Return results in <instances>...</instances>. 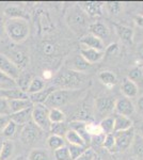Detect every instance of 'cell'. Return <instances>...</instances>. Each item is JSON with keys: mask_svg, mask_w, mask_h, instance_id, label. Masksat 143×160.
<instances>
[{"mask_svg": "<svg viewBox=\"0 0 143 160\" xmlns=\"http://www.w3.org/2000/svg\"><path fill=\"white\" fill-rule=\"evenodd\" d=\"M85 75L79 72L72 71L69 68H64L59 72L54 80V87L61 90H79V88L84 83Z\"/></svg>", "mask_w": 143, "mask_h": 160, "instance_id": "obj_1", "label": "cell"}, {"mask_svg": "<svg viewBox=\"0 0 143 160\" xmlns=\"http://www.w3.org/2000/svg\"><path fill=\"white\" fill-rule=\"evenodd\" d=\"M4 31L12 42L23 43L29 37V22L24 19H8L4 22Z\"/></svg>", "mask_w": 143, "mask_h": 160, "instance_id": "obj_2", "label": "cell"}, {"mask_svg": "<svg viewBox=\"0 0 143 160\" xmlns=\"http://www.w3.org/2000/svg\"><path fill=\"white\" fill-rule=\"evenodd\" d=\"M81 94V90H61L56 89L54 91L49 95L47 100L45 102V105L48 109H53V108L63 107L69 102H74L80 97Z\"/></svg>", "mask_w": 143, "mask_h": 160, "instance_id": "obj_3", "label": "cell"}, {"mask_svg": "<svg viewBox=\"0 0 143 160\" xmlns=\"http://www.w3.org/2000/svg\"><path fill=\"white\" fill-rule=\"evenodd\" d=\"M31 120L42 130L49 129V126H50V122H49V109L45 105L42 104L33 105Z\"/></svg>", "mask_w": 143, "mask_h": 160, "instance_id": "obj_4", "label": "cell"}, {"mask_svg": "<svg viewBox=\"0 0 143 160\" xmlns=\"http://www.w3.org/2000/svg\"><path fill=\"white\" fill-rule=\"evenodd\" d=\"M67 22L75 32L84 31V28L87 27V17H85L84 12L78 6L74 7L67 15Z\"/></svg>", "mask_w": 143, "mask_h": 160, "instance_id": "obj_5", "label": "cell"}, {"mask_svg": "<svg viewBox=\"0 0 143 160\" xmlns=\"http://www.w3.org/2000/svg\"><path fill=\"white\" fill-rule=\"evenodd\" d=\"M113 136L115 141V152H124L131 146L136 137V132L134 127H131L127 130L113 132Z\"/></svg>", "mask_w": 143, "mask_h": 160, "instance_id": "obj_6", "label": "cell"}, {"mask_svg": "<svg viewBox=\"0 0 143 160\" xmlns=\"http://www.w3.org/2000/svg\"><path fill=\"white\" fill-rule=\"evenodd\" d=\"M41 136H42V129L38 128L32 121H30L23 127L19 138L20 141L26 145H31V144L35 143L41 138Z\"/></svg>", "mask_w": 143, "mask_h": 160, "instance_id": "obj_7", "label": "cell"}, {"mask_svg": "<svg viewBox=\"0 0 143 160\" xmlns=\"http://www.w3.org/2000/svg\"><path fill=\"white\" fill-rule=\"evenodd\" d=\"M4 56L9 58L20 69L25 68L29 62V57L27 56L26 51L19 47H10L7 51V55Z\"/></svg>", "mask_w": 143, "mask_h": 160, "instance_id": "obj_8", "label": "cell"}, {"mask_svg": "<svg viewBox=\"0 0 143 160\" xmlns=\"http://www.w3.org/2000/svg\"><path fill=\"white\" fill-rule=\"evenodd\" d=\"M114 104H115V100L110 96L98 97L95 102L96 113H97L100 117L107 118V115L110 114L114 110Z\"/></svg>", "mask_w": 143, "mask_h": 160, "instance_id": "obj_9", "label": "cell"}, {"mask_svg": "<svg viewBox=\"0 0 143 160\" xmlns=\"http://www.w3.org/2000/svg\"><path fill=\"white\" fill-rule=\"evenodd\" d=\"M0 72L6 74L7 76L11 77V78L14 80H17L18 77L22 74V69L19 68H17V66L4 55H0Z\"/></svg>", "mask_w": 143, "mask_h": 160, "instance_id": "obj_10", "label": "cell"}, {"mask_svg": "<svg viewBox=\"0 0 143 160\" xmlns=\"http://www.w3.org/2000/svg\"><path fill=\"white\" fill-rule=\"evenodd\" d=\"M114 111L116 114L124 115V117H130L135 112V106L132 102L127 97H121L115 100L114 104Z\"/></svg>", "mask_w": 143, "mask_h": 160, "instance_id": "obj_11", "label": "cell"}, {"mask_svg": "<svg viewBox=\"0 0 143 160\" xmlns=\"http://www.w3.org/2000/svg\"><path fill=\"white\" fill-rule=\"evenodd\" d=\"M69 129L76 131L82 138V140L84 141L85 145L89 148L91 143V135L89 133V130H88V123L81 122V121H72L69 123Z\"/></svg>", "mask_w": 143, "mask_h": 160, "instance_id": "obj_12", "label": "cell"}, {"mask_svg": "<svg viewBox=\"0 0 143 160\" xmlns=\"http://www.w3.org/2000/svg\"><path fill=\"white\" fill-rule=\"evenodd\" d=\"M78 7L84 12V14L89 15L90 17L100 16L103 14V4L100 2L89 1V2H80Z\"/></svg>", "mask_w": 143, "mask_h": 160, "instance_id": "obj_13", "label": "cell"}, {"mask_svg": "<svg viewBox=\"0 0 143 160\" xmlns=\"http://www.w3.org/2000/svg\"><path fill=\"white\" fill-rule=\"evenodd\" d=\"M80 56H81L88 63H90L91 65H92L93 63L100 62L101 59L104 58V56H105V52H104V51L96 50V49H92V48L84 47L80 49Z\"/></svg>", "mask_w": 143, "mask_h": 160, "instance_id": "obj_14", "label": "cell"}, {"mask_svg": "<svg viewBox=\"0 0 143 160\" xmlns=\"http://www.w3.org/2000/svg\"><path fill=\"white\" fill-rule=\"evenodd\" d=\"M32 108H28V109L22 110L16 113H12V114H10V120H11L13 123L16 124L17 126H25L27 123L32 121L31 120Z\"/></svg>", "mask_w": 143, "mask_h": 160, "instance_id": "obj_15", "label": "cell"}, {"mask_svg": "<svg viewBox=\"0 0 143 160\" xmlns=\"http://www.w3.org/2000/svg\"><path fill=\"white\" fill-rule=\"evenodd\" d=\"M80 43L87 48H92V49H96L100 51L104 50V42L100 38L94 37V35H92L91 33L82 35L80 38Z\"/></svg>", "mask_w": 143, "mask_h": 160, "instance_id": "obj_16", "label": "cell"}, {"mask_svg": "<svg viewBox=\"0 0 143 160\" xmlns=\"http://www.w3.org/2000/svg\"><path fill=\"white\" fill-rule=\"evenodd\" d=\"M4 15L8 17V19H24L29 22V14L25 11L24 9L19 7H8L6 10H4Z\"/></svg>", "mask_w": 143, "mask_h": 160, "instance_id": "obj_17", "label": "cell"}, {"mask_svg": "<svg viewBox=\"0 0 143 160\" xmlns=\"http://www.w3.org/2000/svg\"><path fill=\"white\" fill-rule=\"evenodd\" d=\"M36 16H38V18H36L35 25H38V32L46 33L48 31H50L51 22L47 13L44 12L43 10H38V13H36Z\"/></svg>", "mask_w": 143, "mask_h": 160, "instance_id": "obj_18", "label": "cell"}, {"mask_svg": "<svg viewBox=\"0 0 143 160\" xmlns=\"http://www.w3.org/2000/svg\"><path fill=\"white\" fill-rule=\"evenodd\" d=\"M89 30L91 34L101 41L109 37V29L107 28V26L100 22H95L93 24H91L89 26Z\"/></svg>", "mask_w": 143, "mask_h": 160, "instance_id": "obj_19", "label": "cell"}, {"mask_svg": "<svg viewBox=\"0 0 143 160\" xmlns=\"http://www.w3.org/2000/svg\"><path fill=\"white\" fill-rule=\"evenodd\" d=\"M115 32L123 42L127 44H131L134 42V29L125 25H115Z\"/></svg>", "mask_w": 143, "mask_h": 160, "instance_id": "obj_20", "label": "cell"}, {"mask_svg": "<svg viewBox=\"0 0 143 160\" xmlns=\"http://www.w3.org/2000/svg\"><path fill=\"white\" fill-rule=\"evenodd\" d=\"M54 90H56V88H54V86L45 88V89L42 90V91L34 93V94H30L29 99L31 100V102H32L33 105H38V104L44 105L46 100H47V98L49 97V95H50Z\"/></svg>", "mask_w": 143, "mask_h": 160, "instance_id": "obj_21", "label": "cell"}, {"mask_svg": "<svg viewBox=\"0 0 143 160\" xmlns=\"http://www.w3.org/2000/svg\"><path fill=\"white\" fill-rule=\"evenodd\" d=\"M114 118V129L113 132H116V131H123V130H127L129 128L132 127V121L130 118L128 117H124V115H120L116 114L113 117Z\"/></svg>", "mask_w": 143, "mask_h": 160, "instance_id": "obj_22", "label": "cell"}, {"mask_svg": "<svg viewBox=\"0 0 143 160\" xmlns=\"http://www.w3.org/2000/svg\"><path fill=\"white\" fill-rule=\"evenodd\" d=\"M90 66H91V64L88 63L80 55L75 56L74 58L71 59L69 62V68L75 72H79V73L87 71Z\"/></svg>", "mask_w": 143, "mask_h": 160, "instance_id": "obj_23", "label": "cell"}, {"mask_svg": "<svg viewBox=\"0 0 143 160\" xmlns=\"http://www.w3.org/2000/svg\"><path fill=\"white\" fill-rule=\"evenodd\" d=\"M9 102V107H10V111L12 113H16L19 112L22 110L28 109V108H32L33 104L31 102V100L29 98L26 99H12V100H8Z\"/></svg>", "mask_w": 143, "mask_h": 160, "instance_id": "obj_24", "label": "cell"}, {"mask_svg": "<svg viewBox=\"0 0 143 160\" xmlns=\"http://www.w3.org/2000/svg\"><path fill=\"white\" fill-rule=\"evenodd\" d=\"M121 91L123 92L124 96L130 99L132 97L137 96L138 86L135 83V82H132L131 80H129L128 78H125L121 84Z\"/></svg>", "mask_w": 143, "mask_h": 160, "instance_id": "obj_25", "label": "cell"}, {"mask_svg": "<svg viewBox=\"0 0 143 160\" xmlns=\"http://www.w3.org/2000/svg\"><path fill=\"white\" fill-rule=\"evenodd\" d=\"M64 140H65V142H67L69 144H72V145L87 146L84 143V141L82 140L81 137H80L76 131L73 130V129H69L66 131L65 136H64Z\"/></svg>", "mask_w": 143, "mask_h": 160, "instance_id": "obj_26", "label": "cell"}, {"mask_svg": "<svg viewBox=\"0 0 143 160\" xmlns=\"http://www.w3.org/2000/svg\"><path fill=\"white\" fill-rule=\"evenodd\" d=\"M16 80L12 79L11 77L7 76L6 74L0 72V90L2 91H9V90L16 89Z\"/></svg>", "mask_w": 143, "mask_h": 160, "instance_id": "obj_27", "label": "cell"}, {"mask_svg": "<svg viewBox=\"0 0 143 160\" xmlns=\"http://www.w3.org/2000/svg\"><path fill=\"white\" fill-rule=\"evenodd\" d=\"M44 89H45V80L40 78V77H34L31 80L29 88L27 90V94H34V93L42 91Z\"/></svg>", "mask_w": 143, "mask_h": 160, "instance_id": "obj_28", "label": "cell"}, {"mask_svg": "<svg viewBox=\"0 0 143 160\" xmlns=\"http://www.w3.org/2000/svg\"><path fill=\"white\" fill-rule=\"evenodd\" d=\"M98 127H100V131L104 133V135H110V133H113V129H114V118H113V117L104 118L103 120L100 121Z\"/></svg>", "mask_w": 143, "mask_h": 160, "instance_id": "obj_29", "label": "cell"}, {"mask_svg": "<svg viewBox=\"0 0 143 160\" xmlns=\"http://www.w3.org/2000/svg\"><path fill=\"white\" fill-rule=\"evenodd\" d=\"M98 77H100V80L101 81V83H104L106 87H108V88L115 86L116 81H118L115 74L112 73V72H110V71L101 72Z\"/></svg>", "mask_w": 143, "mask_h": 160, "instance_id": "obj_30", "label": "cell"}, {"mask_svg": "<svg viewBox=\"0 0 143 160\" xmlns=\"http://www.w3.org/2000/svg\"><path fill=\"white\" fill-rule=\"evenodd\" d=\"M13 152H14V143L10 140L3 141L0 149V160H8L12 156Z\"/></svg>", "mask_w": 143, "mask_h": 160, "instance_id": "obj_31", "label": "cell"}, {"mask_svg": "<svg viewBox=\"0 0 143 160\" xmlns=\"http://www.w3.org/2000/svg\"><path fill=\"white\" fill-rule=\"evenodd\" d=\"M127 78L129 80H131L132 82H135L137 86H138V83L143 84V68L139 65L130 69Z\"/></svg>", "mask_w": 143, "mask_h": 160, "instance_id": "obj_32", "label": "cell"}, {"mask_svg": "<svg viewBox=\"0 0 143 160\" xmlns=\"http://www.w3.org/2000/svg\"><path fill=\"white\" fill-rule=\"evenodd\" d=\"M64 121H65V114L61 109H58V108L49 109V122L50 124L64 123Z\"/></svg>", "mask_w": 143, "mask_h": 160, "instance_id": "obj_33", "label": "cell"}, {"mask_svg": "<svg viewBox=\"0 0 143 160\" xmlns=\"http://www.w3.org/2000/svg\"><path fill=\"white\" fill-rule=\"evenodd\" d=\"M134 154L138 160H143V138L140 136L135 137V140L131 144Z\"/></svg>", "mask_w": 143, "mask_h": 160, "instance_id": "obj_34", "label": "cell"}, {"mask_svg": "<svg viewBox=\"0 0 143 160\" xmlns=\"http://www.w3.org/2000/svg\"><path fill=\"white\" fill-rule=\"evenodd\" d=\"M47 145L50 149L56 151V149L65 145V140H64V138H62V137L50 135L47 139Z\"/></svg>", "mask_w": 143, "mask_h": 160, "instance_id": "obj_35", "label": "cell"}, {"mask_svg": "<svg viewBox=\"0 0 143 160\" xmlns=\"http://www.w3.org/2000/svg\"><path fill=\"white\" fill-rule=\"evenodd\" d=\"M49 130H50L51 135L59 136V137L64 138L66 131L69 129H67L66 124H64V123H54V124H50V126H49Z\"/></svg>", "mask_w": 143, "mask_h": 160, "instance_id": "obj_36", "label": "cell"}, {"mask_svg": "<svg viewBox=\"0 0 143 160\" xmlns=\"http://www.w3.org/2000/svg\"><path fill=\"white\" fill-rule=\"evenodd\" d=\"M31 76L29 74H20V76L18 77V79L16 80V84H17V88L19 90H22L23 92L27 93V90L29 88V84L31 82Z\"/></svg>", "mask_w": 143, "mask_h": 160, "instance_id": "obj_37", "label": "cell"}, {"mask_svg": "<svg viewBox=\"0 0 143 160\" xmlns=\"http://www.w3.org/2000/svg\"><path fill=\"white\" fill-rule=\"evenodd\" d=\"M27 159L28 160H50L48 153L45 149H42V148L32 149V151L30 152Z\"/></svg>", "mask_w": 143, "mask_h": 160, "instance_id": "obj_38", "label": "cell"}, {"mask_svg": "<svg viewBox=\"0 0 143 160\" xmlns=\"http://www.w3.org/2000/svg\"><path fill=\"white\" fill-rule=\"evenodd\" d=\"M67 148H69V155H71V159H72V160L77 159L78 157H79L82 153H84L85 149L89 148H87V146L72 145V144H69V145H67Z\"/></svg>", "mask_w": 143, "mask_h": 160, "instance_id": "obj_39", "label": "cell"}, {"mask_svg": "<svg viewBox=\"0 0 143 160\" xmlns=\"http://www.w3.org/2000/svg\"><path fill=\"white\" fill-rule=\"evenodd\" d=\"M103 148L109 151L110 153H116L115 152V141H114V136L113 133L110 135H106L105 139L103 142Z\"/></svg>", "mask_w": 143, "mask_h": 160, "instance_id": "obj_40", "label": "cell"}, {"mask_svg": "<svg viewBox=\"0 0 143 160\" xmlns=\"http://www.w3.org/2000/svg\"><path fill=\"white\" fill-rule=\"evenodd\" d=\"M54 158H56V160H72L69 148L64 145L62 148L56 149L54 151Z\"/></svg>", "mask_w": 143, "mask_h": 160, "instance_id": "obj_41", "label": "cell"}, {"mask_svg": "<svg viewBox=\"0 0 143 160\" xmlns=\"http://www.w3.org/2000/svg\"><path fill=\"white\" fill-rule=\"evenodd\" d=\"M41 49H42V52H43L44 56L53 57V56H54V53H56L57 47H56V45H54V43L46 41V42H44L42 44V47H41Z\"/></svg>", "mask_w": 143, "mask_h": 160, "instance_id": "obj_42", "label": "cell"}, {"mask_svg": "<svg viewBox=\"0 0 143 160\" xmlns=\"http://www.w3.org/2000/svg\"><path fill=\"white\" fill-rule=\"evenodd\" d=\"M17 125L15 123H13L11 120L9 121V123L4 126V128L2 129V136L6 137V138H12L13 136L16 132Z\"/></svg>", "mask_w": 143, "mask_h": 160, "instance_id": "obj_43", "label": "cell"}, {"mask_svg": "<svg viewBox=\"0 0 143 160\" xmlns=\"http://www.w3.org/2000/svg\"><path fill=\"white\" fill-rule=\"evenodd\" d=\"M106 8L109 11V13L113 15H118L121 13L122 11V3L121 2H118V1H109V2H106Z\"/></svg>", "mask_w": 143, "mask_h": 160, "instance_id": "obj_44", "label": "cell"}, {"mask_svg": "<svg viewBox=\"0 0 143 160\" xmlns=\"http://www.w3.org/2000/svg\"><path fill=\"white\" fill-rule=\"evenodd\" d=\"M10 114H11V111H10L8 99L0 98V115H2V117H10Z\"/></svg>", "mask_w": 143, "mask_h": 160, "instance_id": "obj_45", "label": "cell"}, {"mask_svg": "<svg viewBox=\"0 0 143 160\" xmlns=\"http://www.w3.org/2000/svg\"><path fill=\"white\" fill-rule=\"evenodd\" d=\"M120 51V47L116 43H111L110 45L106 48V56L108 57H112V56H116Z\"/></svg>", "mask_w": 143, "mask_h": 160, "instance_id": "obj_46", "label": "cell"}, {"mask_svg": "<svg viewBox=\"0 0 143 160\" xmlns=\"http://www.w3.org/2000/svg\"><path fill=\"white\" fill-rule=\"evenodd\" d=\"M95 155H96L95 152L89 148L88 149H85L84 153H82L77 159H75V160H93Z\"/></svg>", "mask_w": 143, "mask_h": 160, "instance_id": "obj_47", "label": "cell"}, {"mask_svg": "<svg viewBox=\"0 0 143 160\" xmlns=\"http://www.w3.org/2000/svg\"><path fill=\"white\" fill-rule=\"evenodd\" d=\"M135 109H137L138 113L143 115V95L140 96L139 99L137 100V105H136V107H135Z\"/></svg>", "mask_w": 143, "mask_h": 160, "instance_id": "obj_48", "label": "cell"}, {"mask_svg": "<svg viewBox=\"0 0 143 160\" xmlns=\"http://www.w3.org/2000/svg\"><path fill=\"white\" fill-rule=\"evenodd\" d=\"M136 56H137V59H138V60L143 62V42H142L141 44H140L139 46H138Z\"/></svg>", "mask_w": 143, "mask_h": 160, "instance_id": "obj_49", "label": "cell"}, {"mask_svg": "<svg viewBox=\"0 0 143 160\" xmlns=\"http://www.w3.org/2000/svg\"><path fill=\"white\" fill-rule=\"evenodd\" d=\"M10 121V117H2L0 115V130H2L4 128V126L9 123Z\"/></svg>", "mask_w": 143, "mask_h": 160, "instance_id": "obj_50", "label": "cell"}, {"mask_svg": "<svg viewBox=\"0 0 143 160\" xmlns=\"http://www.w3.org/2000/svg\"><path fill=\"white\" fill-rule=\"evenodd\" d=\"M135 22L137 24V26L143 28V15H137L135 17Z\"/></svg>", "mask_w": 143, "mask_h": 160, "instance_id": "obj_51", "label": "cell"}, {"mask_svg": "<svg viewBox=\"0 0 143 160\" xmlns=\"http://www.w3.org/2000/svg\"><path fill=\"white\" fill-rule=\"evenodd\" d=\"M3 31H4V25L2 24V22L0 20V38L2 37V34H3Z\"/></svg>", "mask_w": 143, "mask_h": 160, "instance_id": "obj_52", "label": "cell"}, {"mask_svg": "<svg viewBox=\"0 0 143 160\" xmlns=\"http://www.w3.org/2000/svg\"><path fill=\"white\" fill-rule=\"evenodd\" d=\"M139 131H140V137H142L143 138V122L140 124L139 126Z\"/></svg>", "mask_w": 143, "mask_h": 160, "instance_id": "obj_53", "label": "cell"}, {"mask_svg": "<svg viewBox=\"0 0 143 160\" xmlns=\"http://www.w3.org/2000/svg\"><path fill=\"white\" fill-rule=\"evenodd\" d=\"M15 160H28L25 156H18L17 158H15Z\"/></svg>", "mask_w": 143, "mask_h": 160, "instance_id": "obj_54", "label": "cell"}, {"mask_svg": "<svg viewBox=\"0 0 143 160\" xmlns=\"http://www.w3.org/2000/svg\"><path fill=\"white\" fill-rule=\"evenodd\" d=\"M0 98H4V91H2V90H0Z\"/></svg>", "mask_w": 143, "mask_h": 160, "instance_id": "obj_55", "label": "cell"}, {"mask_svg": "<svg viewBox=\"0 0 143 160\" xmlns=\"http://www.w3.org/2000/svg\"><path fill=\"white\" fill-rule=\"evenodd\" d=\"M93 160H103V159H101L100 156H97V155H95L94 158H93Z\"/></svg>", "mask_w": 143, "mask_h": 160, "instance_id": "obj_56", "label": "cell"}, {"mask_svg": "<svg viewBox=\"0 0 143 160\" xmlns=\"http://www.w3.org/2000/svg\"><path fill=\"white\" fill-rule=\"evenodd\" d=\"M2 142H3V141H1V140H0V149H1V145H2Z\"/></svg>", "mask_w": 143, "mask_h": 160, "instance_id": "obj_57", "label": "cell"}, {"mask_svg": "<svg viewBox=\"0 0 143 160\" xmlns=\"http://www.w3.org/2000/svg\"><path fill=\"white\" fill-rule=\"evenodd\" d=\"M140 66H141V68H143V63H141V64H140Z\"/></svg>", "mask_w": 143, "mask_h": 160, "instance_id": "obj_58", "label": "cell"}]
</instances>
